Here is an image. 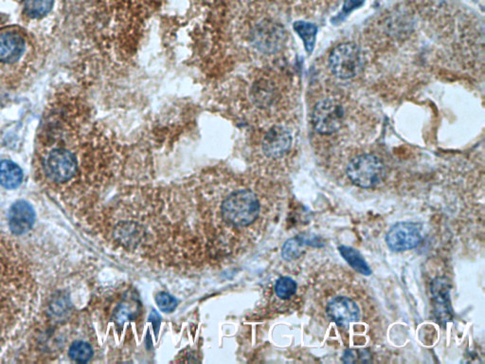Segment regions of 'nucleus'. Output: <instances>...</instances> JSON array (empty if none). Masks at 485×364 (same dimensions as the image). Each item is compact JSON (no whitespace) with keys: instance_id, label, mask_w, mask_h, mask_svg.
<instances>
[{"instance_id":"obj_8","label":"nucleus","mask_w":485,"mask_h":364,"mask_svg":"<svg viewBox=\"0 0 485 364\" xmlns=\"http://www.w3.org/2000/svg\"><path fill=\"white\" fill-rule=\"evenodd\" d=\"M422 239L421 226L413 222H399L388 231L386 236L388 248L397 252L416 248Z\"/></svg>"},{"instance_id":"obj_12","label":"nucleus","mask_w":485,"mask_h":364,"mask_svg":"<svg viewBox=\"0 0 485 364\" xmlns=\"http://www.w3.org/2000/svg\"><path fill=\"white\" fill-rule=\"evenodd\" d=\"M35 210L25 200H19L10 207L8 223L14 235H21L28 233L35 224Z\"/></svg>"},{"instance_id":"obj_5","label":"nucleus","mask_w":485,"mask_h":364,"mask_svg":"<svg viewBox=\"0 0 485 364\" xmlns=\"http://www.w3.org/2000/svg\"><path fill=\"white\" fill-rule=\"evenodd\" d=\"M363 58L359 47L352 43L336 46L329 56L330 69L340 79L347 80L356 77L361 72Z\"/></svg>"},{"instance_id":"obj_1","label":"nucleus","mask_w":485,"mask_h":364,"mask_svg":"<svg viewBox=\"0 0 485 364\" xmlns=\"http://www.w3.org/2000/svg\"><path fill=\"white\" fill-rule=\"evenodd\" d=\"M36 298L38 287L27 258L0 233V349L22 331Z\"/></svg>"},{"instance_id":"obj_19","label":"nucleus","mask_w":485,"mask_h":364,"mask_svg":"<svg viewBox=\"0 0 485 364\" xmlns=\"http://www.w3.org/2000/svg\"><path fill=\"white\" fill-rule=\"evenodd\" d=\"M69 356L72 360L76 361V363H88L93 356L92 347L88 342L78 340L70 345Z\"/></svg>"},{"instance_id":"obj_16","label":"nucleus","mask_w":485,"mask_h":364,"mask_svg":"<svg viewBox=\"0 0 485 364\" xmlns=\"http://www.w3.org/2000/svg\"><path fill=\"white\" fill-rule=\"evenodd\" d=\"M338 251L344 260L356 272L361 274L366 275V276L372 274V270L370 269L369 265L356 249L351 248V247L340 246Z\"/></svg>"},{"instance_id":"obj_20","label":"nucleus","mask_w":485,"mask_h":364,"mask_svg":"<svg viewBox=\"0 0 485 364\" xmlns=\"http://www.w3.org/2000/svg\"><path fill=\"white\" fill-rule=\"evenodd\" d=\"M296 282L290 277H281L275 285V292L281 300H288L296 293Z\"/></svg>"},{"instance_id":"obj_22","label":"nucleus","mask_w":485,"mask_h":364,"mask_svg":"<svg viewBox=\"0 0 485 364\" xmlns=\"http://www.w3.org/2000/svg\"><path fill=\"white\" fill-rule=\"evenodd\" d=\"M357 358V353L356 351L348 349L343 354V361L345 363H356Z\"/></svg>"},{"instance_id":"obj_14","label":"nucleus","mask_w":485,"mask_h":364,"mask_svg":"<svg viewBox=\"0 0 485 364\" xmlns=\"http://www.w3.org/2000/svg\"><path fill=\"white\" fill-rule=\"evenodd\" d=\"M250 98L257 108H270L275 101V88L267 80L257 81L253 84L252 90H250Z\"/></svg>"},{"instance_id":"obj_18","label":"nucleus","mask_w":485,"mask_h":364,"mask_svg":"<svg viewBox=\"0 0 485 364\" xmlns=\"http://www.w3.org/2000/svg\"><path fill=\"white\" fill-rule=\"evenodd\" d=\"M294 28L302 40L304 41L307 53H311L315 47V35H317L318 32L317 27L311 23L301 22L295 23Z\"/></svg>"},{"instance_id":"obj_9","label":"nucleus","mask_w":485,"mask_h":364,"mask_svg":"<svg viewBox=\"0 0 485 364\" xmlns=\"http://www.w3.org/2000/svg\"><path fill=\"white\" fill-rule=\"evenodd\" d=\"M450 288V282L447 278L438 277L432 281L431 295L434 298V314L439 324H445L453 317Z\"/></svg>"},{"instance_id":"obj_4","label":"nucleus","mask_w":485,"mask_h":364,"mask_svg":"<svg viewBox=\"0 0 485 364\" xmlns=\"http://www.w3.org/2000/svg\"><path fill=\"white\" fill-rule=\"evenodd\" d=\"M347 176L354 185L372 188L385 176V165L375 155L363 154L353 158L347 167Z\"/></svg>"},{"instance_id":"obj_13","label":"nucleus","mask_w":485,"mask_h":364,"mask_svg":"<svg viewBox=\"0 0 485 364\" xmlns=\"http://www.w3.org/2000/svg\"><path fill=\"white\" fill-rule=\"evenodd\" d=\"M320 239L314 235H298L286 242L281 256L288 261H292L302 256L305 246L320 247Z\"/></svg>"},{"instance_id":"obj_21","label":"nucleus","mask_w":485,"mask_h":364,"mask_svg":"<svg viewBox=\"0 0 485 364\" xmlns=\"http://www.w3.org/2000/svg\"><path fill=\"white\" fill-rule=\"evenodd\" d=\"M156 301L161 311L164 312L174 311L177 306L176 299L165 292H161L160 295H156Z\"/></svg>"},{"instance_id":"obj_15","label":"nucleus","mask_w":485,"mask_h":364,"mask_svg":"<svg viewBox=\"0 0 485 364\" xmlns=\"http://www.w3.org/2000/svg\"><path fill=\"white\" fill-rule=\"evenodd\" d=\"M23 181V172L12 160L0 161V184L6 189H15Z\"/></svg>"},{"instance_id":"obj_3","label":"nucleus","mask_w":485,"mask_h":364,"mask_svg":"<svg viewBox=\"0 0 485 364\" xmlns=\"http://www.w3.org/2000/svg\"><path fill=\"white\" fill-rule=\"evenodd\" d=\"M259 200L249 190L234 192L224 200L222 205L224 220L234 226L252 224L259 215Z\"/></svg>"},{"instance_id":"obj_2","label":"nucleus","mask_w":485,"mask_h":364,"mask_svg":"<svg viewBox=\"0 0 485 364\" xmlns=\"http://www.w3.org/2000/svg\"><path fill=\"white\" fill-rule=\"evenodd\" d=\"M35 49L23 31H0V84H14L33 69Z\"/></svg>"},{"instance_id":"obj_11","label":"nucleus","mask_w":485,"mask_h":364,"mask_svg":"<svg viewBox=\"0 0 485 364\" xmlns=\"http://www.w3.org/2000/svg\"><path fill=\"white\" fill-rule=\"evenodd\" d=\"M292 136L286 127H271L263 140V153L270 158H281L290 149Z\"/></svg>"},{"instance_id":"obj_7","label":"nucleus","mask_w":485,"mask_h":364,"mask_svg":"<svg viewBox=\"0 0 485 364\" xmlns=\"http://www.w3.org/2000/svg\"><path fill=\"white\" fill-rule=\"evenodd\" d=\"M252 43L261 53L272 54L280 51L286 41V33L277 23L265 20L253 28Z\"/></svg>"},{"instance_id":"obj_17","label":"nucleus","mask_w":485,"mask_h":364,"mask_svg":"<svg viewBox=\"0 0 485 364\" xmlns=\"http://www.w3.org/2000/svg\"><path fill=\"white\" fill-rule=\"evenodd\" d=\"M54 0H24V11L31 18L46 17L54 7Z\"/></svg>"},{"instance_id":"obj_6","label":"nucleus","mask_w":485,"mask_h":364,"mask_svg":"<svg viewBox=\"0 0 485 364\" xmlns=\"http://www.w3.org/2000/svg\"><path fill=\"white\" fill-rule=\"evenodd\" d=\"M344 109L338 101L324 99L315 105L312 114L313 126L318 133L331 135L340 129Z\"/></svg>"},{"instance_id":"obj_10","label":"nucleus","mask_w":485,"mask_h":364,"mask_svg":"<svg viewBox=\"0 0 485 364\" xmlns=\"http://www.w3.org/2000/svg\"><path fill=\"white\" fill-rule=\"evenodd\" d=\"M326 312L328 317L340 327H347L361 318L359 306L352 299L344 296L334 298L328 304Z\"/></svg>"}]
</instances>
